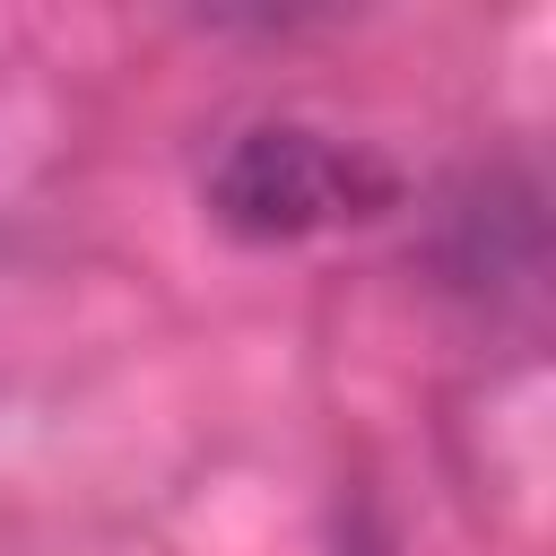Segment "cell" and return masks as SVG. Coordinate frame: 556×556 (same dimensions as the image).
Instances as JSON below:
<instances>
[{
	"label": "cell",
	"mask_w": 556,
	"mask_h": 556,
	"mask_svg": "<svg viewBox=\"0 0 556 556\" xmlns=\"http://www.w3.org/2000/svg\"><path fill=\"white\" fill-rule=\"evenodd\" d=\"M400 200V174L374 148H348L304 122H252L208 165V217L243 243H304L321 226L382 217Z\"/></svg>",
	"instance_id": "6da1fadb"
},
{
	"label": "cell",
	"mask_w": 556,
	"mask_h": 556,
	"mask_svg": "<svg viewBox=\"0 0 556 556\" xmlns=\"http://www.w3.org/2000/svg\"><path fill=\"white\" fill-rule=\"evenodd\" d=\"M539 191L513 182V174H478L452 208H443V235H434V261L452 287L469 295H495V287H530L539 278Z\"/></svg>",
	"instance_id": "7a4b0ae2"
}]
</instances>
